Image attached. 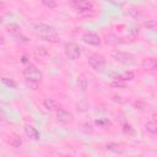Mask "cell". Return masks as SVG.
I'll return each mask as SVG.
<instances>
[{
  "label": "cell",
  "mask_w": 157,
  "mask_h": 157,
  "mask_svg": "<svg viewBox=\"0 0 157 157\" xmlns=\"http://www.w3.org/2000/svg\"><path fill=\"white\" fill-rule=\"evenodd\" d=\"M33 32L40 37L42 39L47 40V42H52V43H55L59 40V36L56 33V31L52 27V26H48V25H44V23H39V25H34L33 26Z\"/></svg>",
  "instance_id": "6da1fadb"
},
{
  "label": "cell",
  "mask_w": 157,
  "mask_h": 157,
  "mask_svg": "<svg viewBox=\"0 0 157 157\" xmlns=\"http://www.w3.org/2000/svg\"><path fill=\"white\" fill-rule=\"evenodd\" d=\"M23 76H25V78H26L27 81L33 82V83H38V82H40L42 78H43V75H42L40 70H39L36 65H33V64H29V65L23 70Z\"/></svg>",
  "instance_id": "7a4b0ae2"
},
{
  "label": "cell",
  "mask_w": 157,
  "mask_h": 157,
  "mask_svg": "<svg viewBox=\"0 0 157 157\" xmlns=\"http://www.w3.org/2000/svg\"><path fill=\"white\" fill-rule=\"evenodd\" d=\"M112 58L118 61V63H121V64H125V65H131L135 63V58L134 55H131L130 53H125V52H113L112 53Z\"/></svg>",
  "instance_id": "3957f363"
},
{
  "label": "cell",
  "mask_w": 157,
  "mask_h": 157,
  "mask_svg": "<svg viewBox=\"0 0 157 157\" xmlns=\"http://www.w3.org/2000/svg\"><path fill=\"white\" fill-rule=\"evenodd\" d=\"M64 50H65V55L70 60H76L81 55V48L76 43H66L64 47Z\"/></svg>",
  "instance_id": "277c9868"
},
{
  "label": "cell",
  "mask_w": 157,
  "mask_h": 157,
  "mask_svg": "<svg viewBox=\"0 0 157 157\" xmlns=\"http://www.w3.org/2000/svg\"><path fill=\"white\" fill-rule=\"evenodd\" d=\"M88 64L96 71H102L105 66V59L99 54H92L88 58Z\"/></svg>",
  "instance_id": "5b68a950"
},
{
  "label": "cell",
  "mask_w": 157,
  "mask_h": 157,
  "mask_svg": "<svg viewBox=\"0 0 157 157\" xmlns=\"http://www.w3.org/2000/svg\"><path fill=\"white\" fill-rule=\"evenodd\" d=\"M72 6L77 11H81V12L91 11L92 7H93V5L90 0H72Z\"/></svg>",
  "instance_id": "8992f818"
},
{
  "label": "cell",
  "mask_w": 157,
  "mask_h": 157,
  "mask_svg": "<svg viewBox=\"0 0 157 157\" xmlns=\"http://www.w3.org/2000/svg\"><path fill=\"white\" fill-rule=\"evenodd\" d=\"M82 40L87 44L91 45H99L101 44V38L96 33H86L82 36Z\"/></svg>",
  "instance_id": "52a82bcc"
},
{
  "label": "cell",
  "mask_w": 157,
  "mask_h": 157,
  "mask_svg": "<svg viewBox=\"0 0 157 157\" xmlns=\"http://www.w3.org/2000/svg\"><path fill=\"white\" fill-rule=\"evenodd\" d=\"M56 118L61 123H70V121L74 120V115L71 113L64 110V109H58L56 110Z\"/></svg>",
  "instance_id": "ba28073f"
},
{
  "label": "cell",
  "mask_w": 157,
  "mask_h": 157,
  "mask_svg": "<svg viewBox=\"0 0 157 157\" xmlns=\"http://www.w3.org/2000/svg\"><path fill=\"white\" fill-rule=\"evenodd\" d=\"M25 132L29 139H33V140H39V137H40L39 131L32 125H26L25 126Z\"/></svg>",
  "instance_id": "9c48e42d"
},
{
  "label": "cell",
  "mask_w": 157,
  "mask_h": 157,
  "mask_svg": "<svg viewBox=\"0 0 157 157\" xmlns=\"http://www.w3.org/2000/svg\"><path fill=\"white\" fill-rule=\"evenodd\" d=\"M156 65H157V61L155 58H147V59H144V61H142V69H145L147 71L155 70Z\"/></svg>",
  "instance_id": "30bf717a"
},
{
  "label": "cell",
  "mask_w": 157,
  "mask_h": 157,
  "mask_svg": "<svg viewBox=\"0 0 157 157\" xmlns=\"http://www.w3.org/2000/svg\"><path fill=\"white\" fill-rule=\"evenodd\" d=\"M76 109H77L78 112H81V113L87 112V110L90 109V102H88V99L81 98V99L76 103Z\"/></svg>",
  "instance_id": "8fae6325"
},
{
  "label": "cell",
  "mask_w": 157,
  "mask_h": 157,
  "mask_svg": "<svg viewBox=\"0 0 157 157\" xmlns=\"http://www.w3.org/2000/svg\"><path fill=\"white\" fill-rule=\"evenodd\" d=\"M105 148L108 151H110V152H114V153H121L124 151V148L119 144H117V142H108L105 145Z\"/></svg>",
  "instance_id": "7c38bea8"
},
{
  "label": "cell",
  "mask_w": 157,
  "mask_h": 157,
  "mask_svg": "<svg viewBox=\"0 0 157 157\" xmlns=\"http://www.w3.org/2000/svg\"><path fill=\"white\" fill-rule=\"evenodd\" d=\"M115 78L126 82V81H131V80H134V78H135V74H134L132 71H125V72H123L121 75L117 76Z\"/></svg>",
  "instance_id": "4fadbf2b"
},
{
  "label": "cell",
  "mask_w": 157,
  "mask_h": 157,
  "mask_svg": "<svg viewBox=\"0 0 157 157\" xmlns=\"http://www.w3.org/2000/svg\"><path fill=\"white\" fill-rule=\"evenodd\" d=\"M43 105H44V108L47 110H50V112L56 109V102L53 98H45L43 101Z\"/></svg>",
  "instance_id": "5bb4252c"
},
{
  "label": "cell",
  "mask_w": 157,
  "mask_h": 157,
  "mask_svg": "<svg viewBox=\"0 0 157 157\" xmlns=\"http://www.w3.org/2000/svg\"><path fill=\"white\" fill-rule=\"evenodd\" d=\"M146 130L150 132V134H152V135H155L156 132H157V124L155 123V120H152V121H148L147 124H146Z\"/></svg>",
  "instance_id": "9a60e30c"
},
{
  "label": "cell",
  "mask_w": 157,
  "mask_h": 157,
  "mask_svg": "<svg viewBox=\"0 0 157 157\" xmlns=\"http://www.w3.org/2000/svg\"><path fill=\"white\" fill-rule=\"evenodd\" d=\"M9 144H10L12 147L17 148V147H20V146L22 145V141H21V139H20L18 136H11L10 140H9Z\"/></svg>",
  "instance_id": "2e32d148"
},
{
  "label": "cell",
  "mask_w": 157,
  "mask_h": 157,
  "mask_svg": "<svg viewBox=\"0 0 157 157\" xmlns=\"http://www.w3.org/2000/svg\"><path fill=\"white\" fill-rule=\"evenodd\" d=\"M78 87L81 91H86L87 87H88V81L85 76H80L78 77Z\"/></svg>",
  "instance_id": "e0dca14e"
},
{
  "label": "cell",
  "mask_w": 157,
  "mask_h": 157,
  "mask_svg": "<svg viewBox=\"0 0 157 157\" xmlns=\"http://www.w3.org/2000/svg\"><path fill=\"white\" fill-rule=\"evenodd\" d=\"M9 31H10L15 37L20 38V36H21V28H20L18 26H16V25H11V26H9Z\"/></svg>",
  "instance_id": "ac0fdd59"
},
{
  "label": "cell",
  "mask_w": 157,
  "mask_h": 157,
  "mask_svg": "<svg viewBox=\"0 0 157 157\" xmlns=\"http://www.w3.org/2000/svg\"><path fill=\"white\" fill-rule=\"evenodd\" d=\"M1 81H2L7 87H10V88H15V87H16V82H15L13 80H11V78L2 77V78H1Z\"/></svg>",
  "instance_id": "d6986e66"
},
{
  "label": "cell",
  "mask_w": 157,
  "mask_h": 157,
  "mask_svg": "<svg viewBox=\"0 0 157 157\" xmlns=\"http://www.w3.org/2000/svg\"><path fill=\"white\" fill-rule=\"evenodd\" d=\"M43 5L49 7V9H54L56 6V0H42Z\"/></svg>",
  "instance_id": "ffe728a7"
},
{
  "label": "cell",
  "mask_w": 157,
  "mask_h": 157,
  "mask_svg": "<svg viewBox=\"0 0 157 157\" xmlns=\"http://www.w3.org/2000/svg\"><path fill=\"white\" fill-rule=\"evenodd\" d=\"M112 86H113V87H117V88H124V87H125V82L115 78V80L112 82Z\"/></svg>",
  "instance_id": "44dd1931"
},
{
  "label": "cell",
  "mask_w": 157,
  "mask_h": 157,
  "mask_svg": "<svg viewBox=\"0 0 157 157\" xmlns=\"http://www.w3.org/2000/svg\"><path fill=\"white\" fill-rule=\"evenodd\" d=\"M145 26L148 29H151V31H155L156 29V22H155V20H147V22H145Z\"/></svg>",
  "instance_id": "7402d4cb"
},
{
  "label": "cell",
  "mask_w": 157,
  "mask_h": 157,
  "mask_svg": "<svg viewBox=\"0 0 157 157\" xmlns=\"http://www.w3.org/2000/svg\"><path fill=\"white\" fill-rule=\"evenodd\" d=\"M82 131H83V132H86V134H91L93 130H92V126H91L90 124H87V123H86V124H83V125H82Z\"/></svg>",
  "instance_id": "603a6c76"
},
{
  "label": "cell",
  "mask_w": 157,
  "mask_h": 157,
  "mask_svg": "<svg viewBox=\"0 0 157 157\" xmlns=\"http://www.w3.org/2000/svg\"><path fill=\"white\" fill-rule=\"evenodd\" d=\"M123 130H124L126 134H132V132H134V129H132L131 125H129V124H124Z\"/></svg>",
  "instance_id": "cb8c5ba5"
},
{
  "label": "cell",
  "mask_w": 157,
  "mask_h": 157,
  "mask_svg": "<svg viewBox=\"0 0 157 157\" xmlns=\"http://www.w3.org/2000/svg\"><path fill=\"white\" fill-rule=\"evenodd\" d=\"M135 107L139 108V109H144L146 107V103L142 102V101H137V102H135Z\"/></svg>",
  "instance_id": "d4e9b609"
},
{
  "label": "cell",
  "mask_w": 157,
  "mask_h": 157,
  "mask_svg": "<svg viewBox=\"0 0 157 157\" xmlns=\"http://www.w3.org/2000/svg\"><path fill=\"white\" fill-rule=\"evenodd\" d=\"M4 43H5V39H4V37L0 34V45H2Z\"/></svg>",
  "instance_id": "484cf974"
},
{
  "label": "cell",
  "mask_w": 157,
  "mask_h": 157,
  "mask_svg": "<svg viewBox=\"0 0 157 157\" xmlns=\"http://www.w3.org/2000/svg\"><path fill=\"white\" fill-rule=\"evenodd\" d=\"M2 7H4V4H2V2H1V1H0V10H1V9H2Z\"/></svg>",
  "instance_id": "4316f807"
},
{
  "label": "cell",
  "mask_w": 157,
  "mask_h": 157,
  "mask_svg": "<svg viewBox=\"0 0 157 157\" xmlns=\"http://www.w3.org/2000/svg\"><path fill=\"white\" fill-rule=\"evenodd\" d=\"M0 121H1V118H0Z\"/></svg>",
  "instance_id": "83f0119b"
}]
</instances>
